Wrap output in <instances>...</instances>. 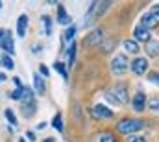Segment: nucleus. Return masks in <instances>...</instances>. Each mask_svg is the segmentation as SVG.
Listing matches in <instances>:
<instances>
[{"instance_id":"f257e3e1","label":"nucleus","mask_w":159,"mask_h":142,"mask_svg":"<svg viewBox=\"0 0 159 142\" xmlns=\"http://www.w3.org/2000/svg\"><path fill=\"white\" fill-rule=\"evenodd\" d=\"M143 122L141 120H131V118H126V120H120L119 124H117V131L122 133V135H131V133H135V131H139V129H143Z\"/></svg>"},{"instance_id":"f03ea898","label":"nucleus","mask_w":159,"mask_h":142,"mask_svg":"<svg viewBox=\"0 0 159 142\" xmlns=\"http://www.w3.org/2000/svg\"><path fill=\"white\" fill-rule=\"evenodd\" d=\"M111 70H113V74H117V76H120V74H124V72L128 70V57L126 55H115L113 57V63H111Z\"/></svg>"},{"instance_id":"7ed1b4c3","label":"nucleus","mask_w":159,"mask_h":142,"mask_svg":"<svg viewBox=\"0 0 159 142\" xmlns=\"http://www.w3.org/2000/svg\"><path fill=\"white\" fill-rule=\"evenodd\" d=\"M111 94L115 96V100L119 102L120 105L128 102V91H126V87H124L122 83H119V85H115V87L111 89Z\"/></svg>"},{"instance_id":"20e7f679","label":"nucleus","mask_w":159,"mask_h":142,"mask_svg":"<svg viewBox=\"0 0 159 142\" xmlns=\"http://www.w3.org/2000/svg\"><path fill=\"white\" fill-rule=\"evenodd\" d=\"M91 114H93L94 118H111V116H113V113H111L106 105H94L91 109Z\"/></svg>"},{"instance_id":"39448f33","label":"nucleus","mask_w":159,"mask_h":142,"mask_svg":"<svg viewBox=\"0 0 159 142\" xmlns=\"http://www.w3.org/2000/svg\"><path fill=\"white\" fill-rule=\"evenodd\" d=\"M102 37H104V32H102L100 28H96L93 33H89V35L85 37V41H83V42H85L87 46H93V44H98V42L102 41Z\"/></svg>"},{"instance_id":"423d86ee","label":"nucleus","mask_w":159,"mask_h":142,"mask_svg":"<svg viewBox=\"0 0 159 142\" xmlns=\"http://www.w3.org/2000/svg\"><path fill=\"white\" fill-rule=\"evenodd\" d=\"M157 17L154 15V13H146L143 19H141V26L143 28H146V30H150V28H156L157 26Z\"/></svg>"},{"instance_id":"0eeeda50","label":"nucleus","mask_w":159,"mask_h":142,"mask_svg":"<svg viewBox=\"0 0 159 142\" xmlns=\"http://www.w3.org/2000/svg\"><path fill=\"white\" fill-rule=\"evenodd\" d=\"M131 69H133L135 74H144V72L148 70V61H146V57H137V59L133 61Z\"/></svg>"},{"instance_id":"6e6552de","label":"nucleus","mask_w":159,"mask_h":142,"mask_svg":"<svg viewBox=\"0 0 159 142\" xmlns=\"http://www.w3.org/2000/svg\"><path fill=\"white\" fill-rule=\"evenodd\" d=\"M0 46L4 48V52L6 54H15V44H13V37H11V33H6L4 35V39H2V42H0Z\"/></svg>"},{"instance_id":"1a4fd4ad","label":"nucleus","mask_w":159,"mask_h":142,"mask_svg":"<svg viewBox=\"0 0 159 142\" xmlns=\"http://www.w3.org/2000/svg\"><path fill=\"white\" fill-rule=\"evenodd\" d=\"M20 102H22V105H34V104H35V100H34V92H32V89H28V87H22V94H20Z\"/></svg>"},{"instance_id":"9d476101","label":"nucleus","mask_w":159,"mask_h":142,"mask_svg":"<svg viewBox=\"0 0 159 142\" xmlns=\"http://www.w3.org/2000/svg\"><path fill=\"white\" fill-rule=\"evenodd\" d=\"M144 105H146V96H144V92H137L135 94V98H133V109L137 111V113H141L143 109H144Z\"/></svg>"},{"instance_id":"9b49d317","label":"nucleus","mask_w":159,"mask_h":142,"mask_svg":"<svg viewBox=\"0 0 159 142\" xmlns=\"http://www.w3.org/2000/svg\"><path fill=\"white\" fill-rule=\"evenodd\" d=\"M26 26H28V17L26 15H20L19 20H17V33H19V37L26 35Z\"/></svg>"},{"instance_id":"f8f14e48","label":"nucleus","mask_w":159,"mask_h":142,"mask_svg":"<svg viewBox=\"0 0 159 142\" xmlns=\"http://www.w3.org/2000/svg\"><path fill=\"white\" fill-rule=\"evenodd\" d=\"M133 35L137 41H150V30H146V28H143V26H139V28H135V32H133Z\"/></svg>"},{"instance_id":"ddd939ff","label":"nucleus","mask_w":159,"mask_h":142,"mask_svg":"<svg viewBox=\"0 0 159 142\" xmlns=\"http://www.w3.org/2000/svg\"><path fill=\"white\" fill-rule=\"evenodd\" d=\"M146 52H148L150 57H157L159 55V42L157 41H152V39H150V41L146 42Z\"/></svg>"},{"instance_id":"4468645a","label":"nucleus","mask_w":159,"mask_h":142,"mask_svg":"<svg viewBox=\"0 0 159 142\" xmlns=\"http://www.w3.org/2000/svg\"><path fill=\"white\" fill-rule=\"evenodd\" d=\"M124 48H126V52H129V54H137L139 52V44L135 42V41H124Z\"/></svg>"},{"instance_id":"2eb2a0df","label":"nucleus","mask_w":159,"mask_h":142,"mask_svg":"<svg viewBox=\"0 0 159 142\" xmlns=\"http://www.w3.org/2000/svg\"><path fill=\"white\" fill-rule=\"evenodd\" d=\"M34 89H35V92H39V94H43V92H44V81L41 79L37 74L34 76Z\"/></svg>"},{"instance_id":"dca6fc26","label":"nucleus","mask_w":159,"mask_h":142,"mask_svg":"<svg viewBox=\"0 0 159 142\" xmlns=\"http://www.w3.org/2000/svg\"><path fill=\"white\" fill-rule=\"evenodd\" d=\"M57 20H59L61 24H69V22H70V17H67V13H65V9H63V6H59V13H57Z\"/></svg>"},{"instance_id":"f3484780","label":"nucleus","mask_w":159,"mask_h":142,"mask_svg":"<svg viewBox=\"0 0 159 142\" xmlns=\"http://www.w3.org/2000/svg\"><path fill=\"white\" fill-rule=\"evenodd\" d=\"M0 63H2V65H4V67L7 69V70H13V67H15V65H13V59H11V57H9L7 54H6V55H2Z\"/></svg>"},{"instance_id":"a211bd4d","label":"nucleus","mask_w":159,"mask_h":142,"mask_svg":"<svg viewBox=\"0 0 159 142\" xmlns=\"http://www.w3.org/2000/svg\"><path fill=\"white\" fill-rule=\"evenodd\" d=\"M4 114H6V118H7V122H9L11 126H17V118H15V114H13V111H11V109H6V111H4Z\"/></svg>"},{"instance_id":"6ab92c4d","label":"nucleus","mask_w":159,"mask_h":142,"mask_svg":"<svg viewBox=\"0 0 159 142\" xmlns=\"http://www.w3.org/2000/svg\"><path fill=\"white\" fill-rule=\"evenodd\" d=\"M54 127L57 131H63V120H61V114H56L54 116Z\"/></svg>"},{"instance_id":"aec40b11","label":"nucleus","mask_w":159,"mask_h":142,"mask_svg":"<svg viewBox=\"0 0 159 142\" xmlns=\"http://www.w3.org/2000/svg\"><path fill=\"white\" fill-rule=\"evenodd\" d=\"M34 111H35V104H34V105H22V113H24L26 118H30V116L34 114Z\"/></svg>"},{"instance_id":"412c9836","label":"nucleus","mask_w":159,"mask_h":142,"mask_svg":"<svg viewBox=\"0 0 159 142\" xmlns=\"http://www.w3.org/2000/svg\"><path fill=\"white\" fill-rule=\"evenodd\" d=\"M54 67H56V69H57V70L61 72V76H63V78H65V79H67V78H69V74H67V69H65V65H63V63H61V61H57V63H54Z\"/></svg>"},{"instance_id":"4be33fe9","label":"nucleus","mask_w":159,"mask_h":142,"mask_svg":"<svg viewBox=\"0 0 159 142\" xmlns=\"http://www.w3.org/2000/svg\"><path fill=\"white\" fill-rule=\"evenodd\" d=\"M74 33H76V28H74V26H70V28L65 32V41H72Z\"/></svg>"},{"instance_id":"5701e85b","label":"nucleus","mask_w":159,"mask_h":142,"mask_svg":"<svg viewBox=\"0 0 159 142\" xmlns=\"http://www.w3.org/2000/svg\"><path fill=\"white\" fill-rule=\"evenodd\" d=\"M74 55H76V42L70 44V52H69V63H74Z\"/></svg>"},{"instance_id":"b1692460","label":"nucleus","mask_w":159,"mask_h":142,"mask_svg":"<svg viewBox=\"0 0 159 142\" xmlns=\"http://www.w3.org/2000/svg\"><path fill=\"white\" fill-rule=\"evenodd\" d=\"M43 22H44V26H46V35H50V33H52V22H50V19H48V17H43Z\"/></svg>"},{"instance_id":"393cba45","label":"nucleus","mask_w":159,"mask_h":142,"mask_svg":"<svg viewBox=\"0 0 159 142\" xmlns=\"http://www.w3.org/2000/svg\"><path fill=\"white\" fill-rule=\"evenodd\" d=\"M100 142H115V137H113L111 133H104V135L100 137Z\"/></svg>"},{"instance_id":"a878e982","label":"nucleus","mask_w":159,"mask_h":142,"mask_svg":"<svg viewBox=\"0 0 159 142\" xmlns=\"http://www.w3.org/2000/svg\"><path fill=\"white\" fill-rule=\"evenodd\" d=\"M20 94H22V89H17V91H13L9 96H11L13 100H20Z\"/></svg>"},{"instance_id":"bb28decb","label":"nucleus","mask_w":159,"mask_h":142,"mask_svg":"<svg viewBox=\"0 0 159 142\" xmlns=\"http://www.w3.org/2000/svg\"><path fill=\"white\" fill-rule=\"evenodd\" d=\"M150 109H152V111H159V100L157 98H154V100L150 102Z\"/></svg>"},{"instance_id":"cd10ccee","label":"nucleus","mask_w":159,"mask_h":142,"mask_svg":"<svg viewBox=\"0 0 159 142\" xmlns=\"http://www.w3.org/2000/svg\"><path fill=\"white\" fill-rule=\"evenodd\" d=\"M128 142H146L143 137H128Z\"/></svg>"},{"instance_id":"c85d7f7f","label":"nucleus","mask_w":159,"mask_h":142,"mask_svg":"<svg viewBox=\"0 0 159 142\" xmlns=\"http://www.w3.org/2000/svg\"><path fill=\"white\" fill-rule=\"evenodd\" d=\"M39 70H41V74H43V76H48V74H50V72H48V69H46L44 65H41V67H39Z\"/></svg>"},{"instance_id":"c756f323","label":"nucleus","mask_w":159,"mask_h":142,"mask_svg":"<svg viewBox=\"0 0 159 142\" xmlns=\"http://www.w3.org/2000/svg\"><path fill=\"white\" fill-rule=\"evenodd\" d=\"M150 81H156V83H159V74H150Z\"/></svg>"},{"instance_id":"7c9ffc66","label":"nucleus","mask_w":159,"mask_h":142,"mask_svg":"<svg viewBox=\"0 0 159 142\" xmlns=\"http://www.w3.org/2000/svg\"><path fill=\"white\" fill-rule=\"evenodd\" d=\"M152 13L157 17V20H159V4H156V6H154V11H152Z\"/></svg>"},{"instance_id":"2f4dec72","label":"nucleus","mask_w":159,"mask_h":142,"mask_svg":"<svg viewBox=\"0 0 159 142\" xmlns=\"http://www.w3.org/2000/svg\"><path fill=\"white\" fill-rule=\"evenodd\" d=\"M4 35H6V32H4V30H0V42H2V39H4Z\"/></svg>"},{"instance_id":"473e14b6","label":"nucleus","mask_w":159,"mask_h":142,"mask_svg":"<svg viewBox=\"0 0 159 142\" xmlns=\"http://www.w3.org/2000/svg\"><path fill=\"white\" fill-rule=\"evenodd\" d=\"M2 81H6V76H4V74H0V83H2Z\"/></svg>"},{"instance_id":"72a5a7b5","label":"nucleus","mask_w":159,"mask_h":142,"mask_svg":"<svg viewBox=\"0 0 159 142\" xmlns=\"http://www.w3.org/2000/svg\"><path fill=\"white\" fill-rule=\"evenodd\" d=\"M44 142H54V139H44Z\"/></svg>"},{"instance_id":"f704fd0d","label":"nucleus","mask_w":159,"mask_h":142,"mask_svg":"<svg viewBox=\"0 0 159 142\" xmlns=\"http://www.w3.org/2000/svg\"><path fill=\"white\" fill-rule=\"evenodd\" d=\"M0 9H2V2H0Z\"/></svg>"}]
</instances>
